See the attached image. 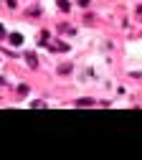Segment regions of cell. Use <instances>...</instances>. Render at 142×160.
I'll use <instances>...</instances> for the list:
<instances>
[{
	"label": "cell",
	"mask_w": 142,
	"mask_h": 160,
	"mask_svg": "<svg viewBox=\"0 0 142 160\" xmlns=\"http://www.w3.org/2000/svg\"><path fill=\"white\" fill-rule=\"evenodd\" d=\"M0 87H3V79H0Z\"/></svg>",
	"instance_id": "10"
},
{
	"label": "cell",
	"mask_w": 142,
	"mask_h": 160,
	"mask_svg": "<svg viewBox=\"0 0 142 160\" xmlns=\"http://www.w3.org/2000/svg\"><path fill=\"white\" fill-rule=\"evenodd\" d=\"M58 31H61V33H66V36H69V33H74V28H71V26H66V23H64V26H58Z\"/></svg>",
	"instance_id": "6"
},
{
	"label": "cell",
	"mask_w": 142,
	"mask_h": 160,
	"mask_svg": "<svg viewBox=\"0 0 142 160\" xmlns=\"http://www.w3.org/2000/svg\"><path fill=\"white\" fill-rule=\"evenodd\" d=\"M91 3V0H79V5H89Z\"/></svg>",
	"instance_id": "9"
},
{
	"label": "cell",
	"mask_w": 142,
	"mask_h": 160,
	"mask_svg": "<svg viewBox=\"0 0 142 160\" xmlns=\"http://www.w3.org/2000/svg\"><path fill=\"white\" fill-rule=\"evenodd\" d=\"M56 8H58V10H64V13H66V10H71L69 0H56Z\"/></svg>",
	"instance_id": "3"
},
{
	"label": "cell",
	"mask_w": 142,
	"mask_h": 160,
	"mask_svg": "<svg viewBox=\"0 0 142 160\" xmlns=\"http://www.w3.org/2000/svg\"><path fill=\"white\" fill-rule=\"evenodd\" d=\"M26 61H28V66H31V69H38V56H36L33 51H28V53H26Z\"/></svg>",
	"instance_id": "1"
},
{
	"label": "cell",
	"mask_w": 142,
	"mask_h": 160,
	"mask_svg": "<svg viewBox=\"0 0 142 160\" xmlns=\"http://www.w3.org/2000/svg\"><path fill=\"white\" fill-rule=\"evenodd\" d=\"M0 38H5V28H3V23H0Z\"/></svg>",
	"instance_id": "8"
},
{
	"label": "cell",
	"mask_w": 142,
	"mask_h": 160,
	"mask_svg": "<svg viewBox=\"0 0 142 160\" xmlns=\"http://www.w3.org/2000/svg\"><path fill=\"white\" fill-rule=\"evenodd\" d=\"M51 51H61V53H66L69 46H66L64 41H53V43H51Z\"/></svg>",
	"instance_id": "2"
},
{
	"label": "cell",
	"mask_w": 142,
	"mask_h": 160,
	"mask_svg": "<svg viewBox=\"0 0 142 160\" xmlns=\"http://www.w3.org/2000/svg\"><path fill=\"white\" fill-rule=\"evenodd\" d=\"M91 104H94V99H89V97H84V99L76 102V107H91Z\"/></svg>",
	"instance_id": "4"
},
{
	"label": "cell",
	"mask_w": 142,
	"mask_h": 160,
	"mask_svg": "<svg viewBox=\"0 0 142 160\" xmlns=\"http://www.w3.org/2000/svg\"><path fill=\"white\" fill-rule=\"evenodd\" d=\"M18 94L26 97V94H28V84H20V87H18Z\"/></svg>",
	"instance_id": "7"
},
{
	"label": "cell",
	"mask_w": 142,
	"mask_h": 160,
	"mask_svg": "<svg viewBox=\"0 0 142 160\" xmlns=\"http://www.w3.org/2000/svg\"><path fill=\"white\" fill-rule=\"evenodd\" d=\"M10 43H13V46H20V43H23V36H20V33H13V36H10Z\"/></svg>",
	"instance_id": "5"
}]
</instances>
